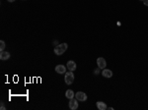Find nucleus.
I'll return each instance as SVG.
<instances>
[{"label":"nucleus","instance_id":"nucleus-1","mask_svg":"<svg viewBox=\"0 0 148 110\" xmlns=\"http://www.w3.org/2000/svg\"><path fill=\"white\" fill-rule=\"evenodd\" d=\"M67 43H61V44H58V45H56L54 47V49H53V52H54V54L56 55H62L64 53L65 51H66V49H67Z\"/></svg>","mask_w":148,"mask_h":110},{"label":"nucleus","instance_id":"nucleus-2","mask_svg":"<svg viewBox=\"0 0 148 110\" xmlns=\"http://www.w3.org/2000/svg\"><path fill=\"white\" fill-rule=\"evenodd\" d=\"M64 81H65V84H66V85H68V86L72 85L73 82H74V74H73V72H71V71L66 72V73H65Z\"/></svg>","mask_w":148,"mask_h":110},{"label":"nucleus","instance_id":"nucleus-3","mask_svg":"<svg viewBox=\"0 0 148 110\" xmlns=\"http://www.w3.org/2000/svg\"><path fill=\"white\" fill-rule=\"evenodd\" d=\"M75 98L78 101H86L87 100V98H88V96H87V94H86L85 92H77L75 93Z\"/></svg>","mask_w":148,"mask_h":110},{"label":"nucleus","instance_id":"nucleus-4","mask_svg":"<svg viewBox=\"0 0 148 110\" xmlns=\"http://www.w3.org/2000/svg\"><path fill=\"white\" fill-rule=\"evenodd\" d=\"M97 65H98V68H100L101 70L105 69V68L107 67V62H106L105 58H103V57H99V58L97 59Z\"/></svg>","mask_w":148,"mask_h":110},{"label":"nucleus","instance_id":"nucleus-5","mask_svg":"<svg viewBox=\"0 0 148 110\" xmlns=\"http://www.w3.org/2000/svg\"><path fill=\"white\" fill-rule=\"evenodd\" d=\"M77 99L76 98H71V99H69V103H68V106H69V108L71 110H76L78 108V102H77Z\"/></svg>","mask_w":148,"mask_h":110},{"label":"nucleus","instance_id":"nucleus-6","mask_svg":"<svg viewBox=\"0 0 148 110\" xmlns=\"http://www.w3.org/2000/svg\"><path fill=\"white\" fill-rule=\"evenodd\" d=\"M66 67H67V69H68V71H71V72H73L76 70V68H77V65L76 63L74 62L73 60H69L68 62H67V64H66Z\"/></svg>","mask_w":148,"mask_h":110},{"label":"nucleus","instance_id":"nucleus-7","mask_svg":"<svg viewBox=\"0 0 148 110\" xmlns=\"http://www.w3.org/2000/svg\"><path fill=\"white\" fill-rule=\"evenodd\" d=\"M66 68L67 67H65L64 65H57V66H56V72L57 74H60V75L65 74L66 73Z\"/></svg>","mask_w":148,"mask_h":110},{"label":"nucleus","instance_id":"nucleus-8","mask_svg":"<svg viewBox=\"0 0 148 110\" xmlns=\"http://www.w3.org/2000/svg\"><path fill=\"white\" fill-rule=\"evenodd\" d=\"M102 76L104 78H107V79H110L113 77V71L110 70V69H103L102 71Z\"/></svg>","mask_w":148,"mask_h":110},{"label":"nucleus","instance_id":"nucleus-9","mask_svg":"<svg viewBox=\"0 0 148 110\" xmlns=\"http://www.w3.org/2000/svg\"><path fill=\"white\" fill-rule=\"evenodd\" d=\"M10 58V53L8 51H1L0 52V59L1 60H3V61H6V60H8Z\"/></svg>","mask_w":148,"mask_h":110},{"label":"nucleus","instance_id":"nucleus-10","mask_svg":"<svg viewBox=\"0 0 148 110\" xmlns=\"http://www.w3.org/2000/svg\"><path fill=\"white\" fill-rule=\"evenodd\" d=\"M96 106H97V108L99 110H106L108 109V106H107V104L105 103V102H103V101H97V103H96Z\"/></svg>","mask_w":148,"mask_h":110},{"label":"nucleus","instance_id":"nucleus-11","mask_svg":"<svg viewBox=\"0 0 148 110\" xmlns=\"http://www.w3.org/2000/svg\"><path fill=\"white\" fill-rule=\"evenodd\" d=\"M65 96H66V98H68V99H71V98H74L75 97V93L72 90H67L66 92H65Z\"/></svg>","mask_w":148,"mask_h":110},{"label":"nucleus","instance_id":"nucleus-12","mask_svg":"<svg viewBox=\"0 0 148 110\" xmlns=\"http://www.w3.org/2000/svg\"><path fill=\"white\" fill-rule=\"evenodd\" d=\"M5 47H6L5 41L4 40H0V50L1 51H4L5 50Z\"/></svg>","mask_w":148,"mask_h":110},{"label":"nucleus","instance_id":"nucleus-13","mask_svg":"<svg viewBox=\"0 0 148 110\" xmlns=\"http://www.w3.org/2000/svg\"><path fill=\"white\" fill-rule=\"evenodd\" d=\"M100 70H101L100 68H98V69H96V70L94 71V74H95V75H98V74L100 73Z\"/></svg>","mask_w":148,"mask_h":110},{"label":"nucleus","instance_id":"nucleus-14","mask_svg":"<svg viewBox=\"0 0 148 110\" xmlns=\"http://www.w3.org/2000/svg\"><path fill=\"white\" fill-rule=\"evenodd\" d=\"M1 110H6L5 106H4V102H1Z\"/></svg>","mask_w":148,"mask_h":110},{"label":"nucleus","instance_id":"nucleus-15","mask_svg":"<svg viewBox=\"0 0 148 110\" xmlns=\"http://www.w3.org/2000/svg\"><path fill=\"white\" fill-rule=\"evenodd\" d=\"M143 3H144V5H145V6H148V0H144V1H143Z\"/></svg>","mask_w":148,"mask_h":110},{"label":"nucleus","instance_id":"nucleus-16","mask_svg":"<svg viewBox=\"0 0 148 110\" xmlns=\"http://www.w3.org/2000/svg\"><path fill=\"white\" fill-rule=\"evenodd\" d=\"M7 1H8V2H14L15 0H7Z\"/></svg>","mask_w":148,"mask_h":110},{"label":"nucleus","instance_id":"nucleus-17","mask_svg":"<svg viewBox=\"0 0 148 110\" xmlns=\"http://www.w3.org/2000/svg\"><path fill=\"white\" fill-rule=\"evenodd\" d=\"M139 1H144V0H139Z\"/></svg>","mask_w":148,"mask_h":110},{"label":"nucleus","instance_id":"nucleus-18","mask_svg":"<svg viewBox=\"0 0 148 110\" xmlns=\"http://www.w3.org/2000/svg\"><path fill=\"white\" fill-rule=\"evenodd\" d=\"M24 1H25V0H24Z\"/></svg>","mask_w":148,"mask_h":110}]
</instances>
